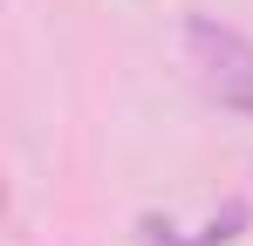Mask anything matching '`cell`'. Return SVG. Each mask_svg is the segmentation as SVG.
<instances>
[{
    "label": "cell",
    "mask_w": 253,
    "mask_h": 246,
    "mask_svg": "<svg viewBox=\"0 0 253 246\" xmlns=\"http://www.w3.org/2000/svg\"><path fill=\"white\" fill-rule=\"evenodd\" d=\"M240 226H247V205H226V212H219V219H212L192 246H226V240H240Z\"/></svg>",
    "instance_id": "2"
},
{
    "label": "cell",
    "mask_w": 253,
    "mask_h": 246,
    "mask_svg": "<svg viewBox=\"0 0 253 246\" xmlns=\"http://www.w3.org/2000/svg\"><path fill=\"white\" fill-rule=\"evenodd\" d=\"M185 55H192V76L219 110H240L253 117V41L212 14H192L185 21Z\"/></svg>",
    "instance_id": "1"
},
{
    "label": "cell",
    "mask_w": 253,
    "mask_h": 246,
    "mask_svg": "<svg viewBox=\"0 0 253 246\" xmlns=\"http://www.w3.org/2000/svg\"><path fill=\"white\" fill-rule=\"evenodd\" d=\"M137 233H144V246H178V240H171V226H158V219H144Z\"/></svg>",
    "instance_id": "3"
}]
</instances>
